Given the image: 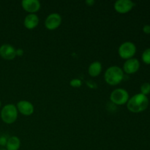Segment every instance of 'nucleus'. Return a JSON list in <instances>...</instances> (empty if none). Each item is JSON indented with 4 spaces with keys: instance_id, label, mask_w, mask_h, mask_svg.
I'll list each match as a JSON object with an SVG mask.
<instances>
[{
    "instance_id": "17",
    "label": "nucleus",
    "mask_w": 150,
    "mask_h": 150,
    "mask_svg": "<svg viewBox=\"0 0 150 150\" xmlns=\"http://www.w3.org/2000/svg\"><path fill=\"white\" fill-rule=\"evenodd\" d=\"M70 85L71 86H73V87L79 88L82 85L81 81L79 79H73V80L70 81Z\"/></svg>"
},
{
    "instance_id": "9",
    "label": "nucleus",
    "mask_w": 150,
    "mask_h": 150,
    "mask_svg": "<svg viewBox=\"0 0 150 150\" xmlns=\"http://www.w3.org/2000/svg\"><path fill=\"white\" fill-rule=\"evenodd\" d=\"M140 68V62L136 58H131L126 60L123 65V72L127 74L136 73Z\"/></svg>"
},
{
    "instance_id": "14",
    "label": "nucleus",
    "mask_w": 150,
    "mask_h": 150,
    "mask_svg": "<svg viewBox=\"0 0 150 150\" xmlns=\"http://www.w3.org/2000/svg\"><path fill=\"white\" fill-rule=\"evenodd\" d=\"M21 146V141L16 136H11L7 139L6 149L7 150H18Z\"/></svg>"
},
{
    "instance_id": "10",
    "label": "nucleus",
    "mask_w": 150,
    "mask_h": 150,
    "mask_svg": "<svg viewBox=\"0 0 150 150\" xmlns=\"http://www.w3.org/2000/svg\"><path fill=\"white\" fill-rule=\"evenodd\" d=\"M21 6L29 14H35L41 7L40 2L38 0H23Z\"/></svg>"
},
{
    "instance_id": "2",
    "label": "nucleus",
    "mask_w": 150,
    "mask_h": 150,
    "mask_svg": "<svg viewBox=\"0 0 150 150\" xmlns=\"http://www.w3.org/2000/svg\"><path fill=\"white\" fill-rule=\"evenodd\" d=\"M125 77L122 69L118 66H111L105 72L104 79L108 84L116 86L123 81Z\"/></svg>"
},
{
    "instance_id": "7",
    "label": "nucleus",
    "mask_w": 150,
    "mask_h": 150,
    "mask_svg": "<svg viewBox=\"0 0 150 150\" xmlns=\"http://www.w3.org/2000/svg\"><path fill=\"white\" fill-rule=\"evenodd\" d=\"M62 23V17L58 13H51L47 16L45 21V26L48 30H54L60 26Z\"/></svg>"
},
{
    "instance_id": "21",
    "label": "nucleus",
    "mask_w": 150,
    "mask_h": 150,
    "mask_svg": "<svg viewBox=\"0 0 150 150\" xmlns=\"http://www.w3.org/2000/svg\"><path fill=\"white\" fill-rule=\"evenodd\" d=\"M85 3H86L88 6H93L94 4H95V1H94V0H87V1H85Z\"/></svg>"
},
{
    "instance_id": "6",
    "label": "nucleus",
    "mask_w": 150,
    "mask_h": 150,
    "mask_svg": "<svg viewBox=\"0 0 150 150\" xmlns=\"http://www.w3.org/2000/svg\"><path fill=\"white\" fill-rule=\"evenodd\" d=\"M135 3L130 0H118L114 3V10L120 14L129 13L134 7Z\"/></svg>"
},
{
    "instance_id": "20",
    "label": "nucleus",
    "mask_w": 150,
    "mask_h": 150,
    "mask_svg": "<svg viewBox=\"0 0 150 150\" xmlns=\"http://www.w3.org/2000/svg\"><path fill=\"white\" fill-rule=\"evenodd\" d=\"M23 50L22 48H18V49H16V56L21 57V56H23Z\"/></svg>"
},
{
    "instance_id": "4",
    "label": "nucleus",
    "mask_w": 150,
    "mask_h": 150,
    "mask_svg": "<svg viewBox=\"0 0 150 150\" xmlns=\"http://www.w3.org/2000/svg\"><path fill=\"white\" fill-rule=\"evenodd\" d=\"M136 53V47L133 42L127 41L120 45L118 49V54L123 59L127 60L133 58V56Z\"/></svg>"
},
{
    "instance_id": "12",
    "label": "nucleus",
    "mask_w": 150,
    "mask_h": 150,
    "mask_svg": "<svg viewBox=\"0 0 150 150\" xmlns=\"http://www.w3.org/2000/svg\"><path fill=\"white\" fill-rule=\"evenodd\" d=\"M39 23V18L36 14H28L25 17L23 24L28 29H34Z\"/></svg>"
},
{
    "instance_id": "18",
    "label": "nucleus",
    "mask_w": 150,
    "mask_h": 150,
    "mask_svg": "<svg viewBox=\"0 0 150 150\" xmlns=\"http://www.w3.org/2000/svg\"><path fill=\"white\" fill-rule=\"evenodd\" d=\"M7 139H7L5 136H1V137H0V146H6L7 142Z\"/></svg>"
},
{
    "instance_id": "1",
    "label": "nucleus",
    "mask_w": 150,
    "mask_h": 150,
    "mask_svg": "<svg viewBox=\"0 0 150 150\" xmlns=\"http://www.w3.org/2000/svg\"><path fill=\"white\" fill-rule=\"evenodd\" d=\"M149 99L147 96L142 93L136 94L131 98H129L127 103V108L132 113H141L148 108Z\"/></svg>"
},
{
    "instance_id": "16",
    "label": "nucleus",
    "mask_w": 150,
    "mask_h": 150,
    "mask_svg": "<svg viewBox=\"0 0 150 150\" xmlns=\"http://www.w3.org/2000/svg\"><path fill=\"white\" fill-rule=\"evenodd\" d=\"M141 93L147 96L150 94V83L145 82L141 86Z\"/></svg>"
},
{
    "instance_id": "19",
    "label": "nucleus",
    "mask_w": 150,
    "mask_h": 150,
    "mask_svg": "<svg viewBox=\"0 0 150 150\" xmlns=\"http://www.w3.org/2000/svg\"><path fill=\"white\" fill-rule=\"evenodd\" d=\"M143 32H144L145 34H146V35H149L150 34V25H145V26H144L143 27Z\"/></svg>"
},
{
    "instance_id": "5",
    "label": "nucleus",
    "mask_w": 150,
    "mask_h": 150,
    "mask_svg": "<svg viewBox=\"0 0 150 150\" xmlns=\"http://www.w3.org/2000/svg\"><path fill=\"white\" fill-rule=\"evenodd\" d=\"M110 100L115 105H124L129 100V93L125 89H116L110 95Z\"/></svg>"
},
{
    "instance_id": "13",
    "label": "nucleus",
    "mask_w": 150,
    "mask_h": 150,
    "mask_svg": "<svg viewBox=\"0 0 150 150\" xmlns=\"http://www.w3.org/2000/svg\"><path fill=\"white\" fill-rule=\"evenodd\" d=\"M102 71V64L100 62H94L91 63L88 68V73L89 76L92 77H97L100 74Z\"/></svg>"
},
{
    "instance_id": "22",
    "label": "nucleus",
    "mask_w": 150,
    "mask_h": 150,
    "mask_svg": "<svg viewBox=\"0 0 150 150\" xmlns=\"http://www.w3.org/2000/svg\"><path fill=\"white\" fill-rule=\"evenodd\" d=\"M0 150H7V149H4V148H1V149H0Z\"/></svg>"
},
{
    "instance_id": "23",
    "label": "nucleus",
    "mask_w": 150,
    "mask_h": 150,
    "mask_svg": "<svg viewBox=\"0 0 150 150\" xmlns=\"http://www.w3.org/2000/svg\"><path fill=\"white\" fill-rule=\"evenodd\" d=\"M0 107H1V101H0Z\"/></svg>"
},
{
    "instance_id": "3",
    "label": "nucleus",
    "mask_w": 150,
    "mask_h": 150,
    "mask_svg": "<svg viewBox=\"0 0 150 150\" xmlns=\"http://www.w3.org/2000/svg\"><path fill=\"white\" fill-rule=\"evenodd\" d=\"M18 111L16 105L14 104H7L1 111V118L6 124H13L18 118Z\"/></svg>"
},
{
    "instance_id": "8",
    "label": "nucleus",
    "mask_w": 150,
    "mask_h": 150,
    "mask_svg": "<svg viewBox=\"0 0 150 150\" xmlns=\"http://www.w3.org/2000/svg\"><path fill=\"white\" fill-rule=\"evenodd\" d=\"M0 57L6 60H13L16 57V49L10 44L0 46Z\"/></svg>"
},
{
    "instance_id": "15",
    "label": "nucleus",
    "mask_w": 150,
    "mask_h": 150,
    "mask_svg": "<svg viewBox=\"0 0 150 150\" xmlns=\"http://www.w3.org/2000/svg\"><path fill=\"white\" fill-rule=\"evenodd\" d=\"M142 61L146 64H150V48L145 50L142 55Z\"/></svg>"
},
{
    "instance_id": "11",
    "label": "nucleus",
    "mask_w": 150,
    "mask_h": 150,
    "mask_svg": "<svg viewBox=\"0 0 150 150\" xmlns=\"http://www.w3.org/2000/svg\"><path fill=\"white\" fill-rule=\"evenodd\" d=\"M18 111L24 116L32 115L35 111L34 105L32 103L27 100H20L16 105Z\"/></svg>"
}]
</instances>
